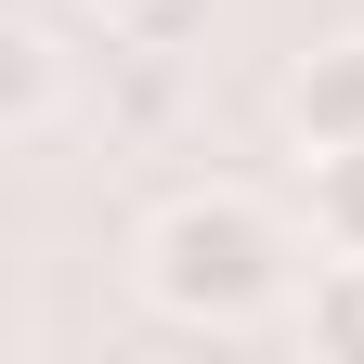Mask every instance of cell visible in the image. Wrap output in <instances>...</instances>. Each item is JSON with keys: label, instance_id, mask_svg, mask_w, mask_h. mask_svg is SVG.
Masks as SVG:
<instances>
[{"label": "cell", "instance_id": "obj_1", "mask_svg": "<svg viewBox=\"0 0 364 364\" xmlns=\"http://www.w3.org/2000/svg\"><path fill=\"white\" fill-rule=\"evenodd\" d=\"M273 221L247 208V196H182L156 235H144V287L169 299V312H196V326H247V312L273 299Z\"/></svg>", "mask_w": 364, "mask_h": 364}, {"label": "cell", "instance_id": "obj_2", "mask_svg": "<svg viewBox=\"0 0 364 364\" xmlns=\"http://www.w3.org/2000/svg\"><path fill=\"white\" fill-rule=\"evenodd\" d=\"M287 117H299V144H364V39H338V53L299 65Z\"/></svg>", "mask_w": 364, "mask_h": 364}, {"label": "cell", "instance_id": "obj_5", "mask_svg": "<svg viewBox=\"0 0 364 364\" xmlns=\"http://www.w3.org/2000/svg\"><path fill=\"white\" fill-rule=\"evenodd\" d=\"M169 91H182V65L130 39V78H117V117H130V130H156V117H169Z\"/></svg>", "mask_w": 364, "mask_h": 364}, {"label": "cell", "instance_id": "obj_7", "mask_svg": "<svg viewBox=\"0 0 364 364\" xmlns=\"http://www.w3.org/2000/svg\"><path fill=\"white\" fill-rule=\"evenodd\" d=\"M39 105H53V65H39V39H14V130H26Z\"/></svg>", "mask_w": 364, "mask_h": 364}, {"label": "cell", "instance_id": "obj_3", "mask_svg": "<svg viewBox=\"0 0 364 364\" xmlns=\"http://www.w3.org/2000/svg\"><path fill=\"white\" fill-rule=\"evenodd\" d=\"M312 221L326 247H364V144H312Z\"/></svg>", "mask_w": 364, "mask_h": 364}, {"label": "cell", "instance_id": "obj_6", "mask_svg": "<svg viewBox=\"0 0 364 364\" xmlns=\"http://www.w3.org/2000/svg\"><path fill=\"white\" fill-rule=\"evenodd\" d=\"M117 14V53L130 39H144V53H182V14H196V0H105Z\"/></svg>", "mask_w": 364, "mask_h": 364}, {"label": "cell", "instance_id": "obj_4", "mask_svg": "<svg viewBox=\"0 0 364 364\" xmlns=\"http://www.w3.org/2000/svg\"><path fill=\"white\" fill-rule=\"evenodd\" d=\"M312 351H351L364 364V247H338V273L312 287Z\"/></svg>", "mask_w": 364, "mask_h": 364}]
</instances>
